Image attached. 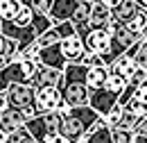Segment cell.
Returning <instances> with one entry per match:
<instances>
[{
	"label": "cell",
	"mask_w": 147,
	"mask_h": 143,
	"mask_svg": "<svg viewBox=\"0 0 147 143\" xmlns=\"http://www.w3.org/2000/svg\"><path fill=\"white\" fill-rule=\"evenodd\" d=\"M20 125H25V123H23V118H20L18 109H11V107L0 109V132L9 134V132L18 129Z\"/></svg>",
	"instance_id": "2e32d148"
},
{
	"label": "cell",
	"mask_w": 147,
	"mask_h": 143,
	"mask_svg": "<svg viewBox=\"0 0 147 143\" xmlns=\"http://www.w3.org/2000/svg\"><path fill=\"white\" fill-rule=\"evenodd\" d=\"M50 7H52V0H32L30 2V9L34 14H50Z\"/></svg>",
	"instance_id": "836d02e7"
},
{
	"label": "cell",
	"mask_w": 147,
	"mask_h": 143,
	"mask_svg": "<svg viewBox=\"0 0 147 143\" xmlns=\"http://www.w3.org/2000/svg\"><path fill=\"white\" fill-rule=\"evenodd\" d=\"M140 9V5L136 2V0H120L113 9H111V14H113V18L115 20H120V23H125L127 25L131 18L136 16V12Z\"/></svg>",
	"instance_id": "e0dca14e"
},
{
	"label": "cell",
	"mask_w": 147,
	"mask_h": 143,
	"mask_svg": "<svg viewBox=\"0 0 147 143\" xmlns=\"http://www.w3.org/2000/svg\"><path fill=\"white\" fill-rule=\"evenodd\" d=\"M134 132H136V134H140V136H147V116L140 121V123H138V125H136V129H134Z\"/></svg>",
	"instance_id": "74e56055"
},
{
	"label": "cell",
	"mask_w": 147,
	"mask_h": 143,
	"mask_svg": "<svg viewBox=\"0 0 147 143\" xmlns=\"http://www.w3.org/2000/svg\"><path fill=\"white\" fill-rule=\"evenodd\" d=\"M20 7V0H0V20H14Z\"/></svg>",
	"instance_id": "7402d4cb"
},
{
	"label": "cell",
	"mask_w": 147,
	"mask_h": 143,
	"mask_svg": "<svg viewBox=\"0 0 147 143\" xmlns=\"http://www.w3.org/2000/svg\"><path fill=\"white\" fill-rule=\"evenodd\" d=\"M30 25H32V30H34V32H36V36H38V34H43L45 30H50L55 23H52V18L48 16V14H34Z\"/></svg>",
	"instance_id": "603a6c76"
},
{
	"label": "cell",
	"mask_w": 147,
	"mask_h": 143,
	"mask_svg": "<svg viewBox=\"0 0 147 143\" xmlns=\"http://www.w3.org/2000/svg\"><path fill=\"white\" fill-rule=\"evenodd\" d=\"M7 64H9V59H7V57H0V68H5Z\"/></svg>",
	"instance_id": "60d3db41"
},
{
	"label": "cell",
	"mask_w": 147,
	"mask_h": 143,
	"mask_svg": "<svg viewBox=\"0 0 147 143\" xmlns=\"http://www.w3.org/2000/svg\"><path fill=\"white\" fill-rule=\"evenodd\" d=\"M34 93H36V89L32 84H27V82H14L5 91V102H7V107L20 111L27 105H34Z\"/></svg>",
	"instance_id": "7a4b0ae2"
},
{
	"label": "cell",
	"mask_w": 147,
	"mask_h": 143,
	"mask_svg": "<svg viewBox=\"0 0 147 143\" xmlns=\"http://www.w3.org/2000/svg\"><path fill=\"white\" fill-rule=\"evenodd\" d=\"M143 39H147V34H145V36H143Z\"/></svg>",
	"instance_id": "7dc6e473"
},
{
	"label": "cell",
	"mask_w": 147,
	"mask_h": 143,
	"mask_svg": "<svg viewBox=\"0 0 147 143\" xmlns=\"http://www.w3.org/2000/svg\"><path fill=\"white\" fill-rule=\"evenodd\" d=\"M36 61H38V64H43V66H50V68H59V71H63L66 64H68V61L63 59V54H61L59 43H52V46L41 48V50H38Z\"/></svg>",
	"instance_id": "8fae6325"
},
{
	"label": "cell",
	"mask_w": 147,
	"mask_h": 143,
	"mask_svg": "<svg viewBox=\"0 0 147 143\" xmlns=\"http://www.w3.org/2000/svg\"><path fill=\"white\" fill-rule=\"evenodd\" d=\"M120 116H122V105H120V102H115V105L109 109V114H104L102 118L107 121V125H109V127H118V123H120Z\"/></svg>",
	"instance_id": "f1b7e54d"
},
{
	"label": "cell",
	"mask_w": 147,
	"mask_h": 143,
	"mask_svg": "<svg viewBox=\"0 0 147 143\" xmlns=\"http://www.w3.org/2000/svg\"><path fill=\"white\" fill-rule=\"evenodd\" d=\"M25 127H27V132L32 134V139L38 141V143H43L48 136H50V129H48V125H45L43 114H38V116H34V118H30V121L25 123Z\"/></svg>",
	"instance_id": "ac0fdd59"
},
{
	"label": "cell",
	"mask_w": 147,
	"mask_h": 143,
	"mask_svg": "<svg viewBox=\"0 0 147 143\" xmlns=\"http://www.w3.org/2000/svg\"><path fill=\"white\" fill-rule=\"evenodd\" d=\"M102 2H104V5H107V7H111V9H113V7H115V5H118V2H120V0H102Z\"/></svg>",
	"instance_id": "f35d334b"
},
{
	"label": "cell",
	"mask_w": 147,
	"mask_h": 143,
	"mask_svg": "<svg viewBox=\"0 0 147 143\" xmlns=\"http://www.w3.org/2000/svg\"><path fill=\"white\" fill-rule=\"evenodd\" d=\"M0 34L7 36V39H14L18 43V50L36 39V32L32 30V25H25L23 27V25H16L14 20H0Z\"/></svg>",
	"instance_id": "5b68a950"
},
{
	"label": "cell",
	"mask_w": 147,
	"mask_h": 143,
	"mask_svg": "<svg viewBox=\"0 0 147 143\" xmlns=\"http://www.w3.org/2000/svg\"><path fill=\"white\" fill-rule=\"evenodd\" d=\"M30 84H32L34 89H43V86H57V89H59V86L63 84V71L38 64L34 77L30 80Z\"/></svg>",
	"instance_id": "8992f818"
},
{
	"label": "cell",
	"mask_w": 147,
	"mask_h": 143,
	"mask_svg": "<svg viewBox=\"0 0 147 143\" xmlns=\"http://www.w3.org/2000/svg\"><path fill=\"white\" fill-rule=\"evenodd\" d=\"M59 100H61V91L57 86H43V89H36V93H34V107L38 114L55 111Z\"/></svg>",
	"instance_id": "52a82bcc"
},
{
	"label": "cell",
	"mask_w": 147,
	"mask_h": 143,
	"mask_svg": "<svg viewBox=\"0 0 147 143\" xmlns=\"http://www.w3.org/2000/svg\"><path fill=\"white\" fill-rule=\"evenodd\" d=\"M136 2H138V5L143 7V9H147V0H136Z\"/></svg>",
	"instance_id": "7bdbcfd3"
},
{
	"label": "cell",
	"mask_w": 147,
	"mask_h": 143,
	"mask_svg": "<svg viewBox=\"0 0 147 143\" xmlns=\"http://www.w3.org/2000/svg\"><path fill=\"white\" fill-rule=\"evenodd\" d=\"M111 7H107L102 0H93L91 5V18H88V25L91 27H107V23L111 20Z\"/></svg>",
	"instance_id": "5bb4252c"
},
{
	"label": "cell",
	"mask_w": 147,
	"mask_h": 143,
	"mask_svg": "<svg viewBox=\"0 0 147 143\" xmlns=\"http://www.w3.org/2000/svg\"><path fill=\"white\" fill-rule=\"evenodd\" d=\"M100 118V114L91 107V105H84V107H70V111L63 116V121H61V134L68 139L70 143L79 141L91 125Z\"/></svg>",
	"instance_id": "6da1fadb"
},
{
	"label": "cell",
	"mask_w": 147,
	"mask_h": 143,
	"mask_svg": "<svg viewBox=\"0 0 147 143\" xmlns=\"http://www.w3.org/2000/svg\"><path fill=\"white\" fill-rule=\"evenodd\" d=\"M86 73H88V66H84L82 61L66 64V68H63V82H84L86 84Z\"/></svg>",
	"instance_id": "ffe728a7"
},
{
	"label": "cell",
	"mask_w": 147,
	"mask_h": 143,
	"mask_svg": "<svg viewBox=\"0 0 147 143\" xmlns=\"http://www.w3.org/2000/svg\"><path fill=\"white\" fill-rule=\"evenodd\" d=\"M55 30H57V34L61 36V39H68V36L77 34V30H75V25L70 23V20H61V23H55Z\"/></svg>",
	"instance_id": "4dcf8cb0"
},
{
	"label": "cell",
	"mask_w": 147,
	"mask_h": 143,
	"mask_svg": "<svg viewBox=\"0 0 147 143\" xmlns=\"http://www.w3.org/2000/svg\"><path fill=\"white\" fill-rule=\"evenodd\" d=\"M125 109H129V111H134L136 116H140V118H145L147 116V100H140V98H129L127 102H125Z\"/></svg>",
	"instance_id": "484cf974"
},
{
	"label": "cell",
	"mask_w": 147,
	"mask_h": 143,
	"mask_svg": "<svg viewBox=\"0 0 147 143\" xmlns=\"http://www.w3.org/2000/svg\"><path fill=\"white\" fill-rule=\"evenodd\" d=\"M82 41H84L86 50H91V52L102 54V59H104V66H109L111 34H109V30H107V27H91V30H88V34L84 36Z\"/></svg>",
	"instance_id": "3957f363"
},
{
	"label": "cell",
	"mask_w": 147,
	"mask_h": 143,
	"mask_svg": "<svg viewBox=\"0 0 147 143\" xmlns=\"http://www.w3.org/2000/svg\"><path fill=\"white\" fill-rule=\"evenodd\" d=\"M107 77H109V66H91L86 73V86L91 91L102 89L107 84Z\"/></svg>",
	"instance_id": "d6986e66"
},
{
	"label": "cell",
	"mask_w": 147,
	"mask_h": 143,
	"mask_svg": "<svg viewBox=\"0 0 147 143\" xmlns=\"http://www.w3.org/2000/svg\"><path fill=\"white\" fill-rule=\"evenodd\" d=\"M7 107V102H5V93H0V109Z\"/></svg>",
	"instance_id": "b9f144b4"
},
{
	"label": "cell",
	"mask_w": 147,
	"mask_h": 143,
	"mask_svg": "<svg viewBox=\"0 0 147 143\" xmlns=\"http://www.w3.org/2000/svg\"><path fill=\"white\" fill-rule=\"evenodd\" d=\"M20 2H23V5H27V7H30V2H32V0H20Z\"/></svg>",
	"instance_id": "bcb514c9"
},
{
	"label": "cell",
	"mask_w": 147,
	"mask_h": 143,
	"mask_svg": "<svg viewBox=\"0 0 147 143\" xmlns=\"http://www.w3.org/2000/svg\"><path fill=\"white\" fill-rule=\"evenodd\" d=\"M32 16H34V12H32L27 5H23V7L18 9V14H16V18H14V23L25 27V25H30V23H32Z\"/></svg>",
	"instance_id": "1f68e13d"
},
{
	"label": "cell",
	"mask_w": 147,
	"mask_h": 143,
	"mask_svg": "<svg viewBox=\"0 0 147 143\" xmlns=\"http://www.w3.org/2000/svg\"><path fill=\"white\" fill-rule=\"evenodd\" d=\"M82 64L84 66H104V59H102V54H97V52H91V50H86V52L82 54Z\"/></svg>",
	"instance_id": "d6a6232c"
},
{
	"label": "cell",
	"mask_w": 147,
	"mask_h": 143,
	"mask_svg": "<svg viewBox=\"0 0 147 143\" xmlns=\"http://www.w3.org/2000/svg\"><path fill=\"white\" fill-rule=\"evenodd\" d=\"M55 111H57V114H61V116H66V114L70 111V105H68V102H66V100L61 98V100H59V105H57V109H55Z\"/></svg>",
	"instance_id": "8d00e7d4"
},
{
	"label": "cell",
	"mask_w": 147,
	"mask_h": 143,
	"mask_svg": "<svg viewBox=\"0 0 147 143\" xmlns=\"http://www.w3.org/2000/svg\"><path fill=\"white\" fill-rule=\"evenodd\" d=\"M34 116H38V111L34 105H27V107H23L20 109V118H23V123H27L30 118H34Z\"/></svg>",
	"instance_id": "e575fe53"
},
{
	"label": "cell",
	"mask_w": 147,
	"mask_h": 143,
	"mask_svg": "<svg viewBox=\"0 0 147 143\" xmlns=\"http://www.w3.org/2000/svg\"><path fill=\"white\" fill-rule=\"evenodd\" d=\"M111 139H113V143H134L136 132L125 129V127H111Z\"/></svg>",
	"instance_id": "cb8c5ba5"
},
{
	"label": "cell",
	"mask_w": 147,
	"mask_h": 143,
	"mask_svg": "<svg viewBox=\"0 0 147 143\" xmlns=\"http://www.w3.org/2000/svg\"><path fill=\"white\" fill-rule=\"evenodd\" d=\"M79 0H52V7H50V14L52 23H61V20H70L77 9Z\"/></svg>",
	"instance_id": "7c38bea8"
},
{
	"label": "cell",
	"mask_w": 147,
	"mask_h": 143,
	"mask_svg": "<svg viewBox=\"0 0 147 143\" xmlns=\"http://www.w3.org/2000/svg\"><path fill=\"white\" fill-rule=\"evenodd\" d=\"M23 143H38V141H34L32 136H27V139H25V141H23Z\"/></svg>",
	"instance_id": "ee69618b"
},
{
	"label": "cell",
	"mask_w": 147,
	"mask_h": 143,
	"mask_svg": "<svg viewBox=\"0 0 147 143\" xmlns=\"http://www.w3.org/2000/svg\"><path fill=\"white\" fill-rule=\"evenodd\" d=\"M61 98L70 105V107H84L88 105V98H91V89L84 84V82H63L61 86Z\"/></svg>",
	"instance_id": "277c9868"
},
{
	"label": "cell",
	"mask_w": 147,
	"mask_h": 143,
	"mask_svg": "<svg viewBox=\"0 0 147 143\" xmlns=\"http://www.w3.org/2000/svg\"><path fill=\"white\" fill-rule=\"evenodd\" d=\"M118 102V95L113 93V91H109V89H95V91H91V98H88V105H91L100 116H104V114H109V109L113 107Z\"/></svg>",
	"instance_id": "9c48e42d"
},
{
	"label": "cell",
	"mask_w": 147,
	"mask_h": 143,
	"mask_svg": "<svg viewBox=\"0 0 147 143\" xmlns=\"http://www.w3.org/2000/svg\"><path fill=\"white\" fill-rule=\"evenodd\" d=\"M59 48H61V54H63V59H66L68 64H77V61H82V54L86 52L84 41H82L77 34L68 36V39H61V41H59Z\"/></svg>",
	"instance_id": "ba28073f"
},
{
	"label": "cell",
	"mask_w": 147,
	"mask_h": 143,
	"mask_svg": "<svg viewBox=\"0 0 147 143\" xmlns=\"http://www.w3.org/2000/svg\"><path fill=\"white\" fill-rule=\"evenodd\" d=\"M134 59H136V64H138L140 68H145V71H147V39H140L138 50H136V54H134Z\"/></svg>",
	"instance_id": "f546056e"
},
{
	"label": "cell",
	"mask_w": 147,
	"mask_h": 143,
	"mask_svg": "<svg viewBox=\"0 0 147 143\" xmlns=\"http://www.w3.org/2000/svg\"><path fill=\"white\" fill-rule=\"evenodd\" d=\"M43 143H70V141H68V139H66L61 132H57V134H50V136H48Z\"/></svg>",
	"instance_id": "d590c367"
},
{
	"label": "cell",
	"mask_w": 147,
	"mask_h": 143,
	"mask_svg": "<svg viewBox=\"0 0 147 143\" xmlns=\"http://www.w3.org/2000/svg\"><path fill=\"white\" fill-rule=\"evenodd\" d=\"M127 27H129V30H131L136 36H138V39H143V36L147 34V9H143V7H140V9L136 12V16L127 23Z\"/></svg>",
	"instance_id": "44dd1931"
},
{
	"label": "cell",
	"mask_w": 147,
	"mask_h": 143,
	"mask_svg": "<svg viewBox=\"0 0 147 143\" xmlns=\"http://www.w3.org/2000/svg\"><path fill=\"white\" fill-rule=\"evenodd\" d=\"M91 5H93V0H79V5H77V9H75L73 18H70V23L75 25L79 39H84V36L88 34V30H91V25H88V18H91Z\"/></svg>",
	"instance_id": "30bf717a"
},
{
	"label": "cell",
	"mask_w": 147,
	"mask_h": 143,
	"mask_svg": "<svg viewBox=\"0 0 147 143\" xmlns=\"http://www.w3.org/2000/svg\"><path fill=\"white\" fill-rule=\"evenodd\" d=\"M59 41H61V36L57 34L55 25H52L50 30H45L43 34H38V36H36V43L41 46V48H45V46H52V43H59Z\"/></svg>",
	"instance_id": "83f0119b"
},
{
	"label": "cell",
	"mask_w": 147,
	"mask_h": 143,
	"mask_svg": "<svg viewBox=\"0 0 147 143\" xmlns=\"http://www.w3.org/2000/svg\"><path fill=\"white\" fill-rule=\"evenodd\" d=\"M84 136H86L88 143H113V139H111V127L107 125V121H104L102 116L93 123L91 129H88Z\"/></svg>",
	"instance_id": "4fadbf2b"
},
{
	"label": "cell",
	"mask_w": 147,
	"mask_h": 143,
	"mask_svg": "<svg viewBox=\"0 0 147 143\" xmlns=\"http://www.w3.org/2000/svg\"><path fill=\"white\" fill-rule=\"evenodd\" d=\"M138 68V64H136V59L134 57H129V54H120V57H115L113 59V64L109 66V71L111 73H115V75H120V77H125L129 82V77L134 75V71Z\"/></svg>",
	"instance_id": "9a60e30c"
},
{
	"label": "cell",
	"mask_w": 147,
	"mask_h": 143,
	"mask_svg": "<svg viewBox=\"0 0 147 143\" xmlns=\"http://www.w3.org/2000/svg\"><path fill=\"white\" fill-rule=\"evenodd\" d=\"M75 143H88V141H86V136H82L79 141H75Z\"/></svg>",
	"instance_id": "f6af8a7d"
},
{
	"label": "cell",
	"mask_w": 147,
	"mask_h": 143,
	"mask_svg": "<svg viewBox=\"0 0 147 143\" xmlns=\"http://www.w3.org/2000/svg\"><path fill=\"white\" fill-rule=\"evenodd\" d=\"M140 121H143L140 116H136L134 111H129V109L122 107V116H120V123H118V127H125V129H136V125H138Z\"/></svg>",
	"instance_id": "4316f807"
},
{
	"label": "cell",
	"mask_w": 147,
	"mask_h": 143,
	"mask_svg": "<svg viewBox=\"0 0 147 143\" xmlns=\"http://www.w3.org/2000/svg\"><path fill=\"white\" fill-rule=\"evenodd\" d=\"M134 143H147V136H140V134H136V139H134Z\"/></svg>",
	"instance_id": "ab89813d"
},
{
	"label": "cell",
	"mask_w": 147,
	"mask_h": 143,
	"mask_svg": "<svg viewBox=\"0 0 147 143\" xmlns=\"http://www.w3.org/2000/svg\"><path fill=\"white\" fill-rule=\"evenodd\" d=\"M125 86H127V80L109 71V77H107V84H104V89H109V91H113L115 95H120V93L125 91Z\"/></svg>",
	"instance_id": "d4e9b609"
}]
</instances>
